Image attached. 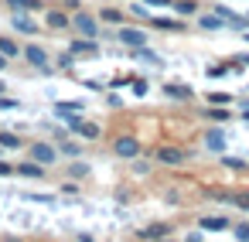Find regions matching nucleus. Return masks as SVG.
I'll list each match as a JSON object with an SVG mask.
<instances>
[{"label":"nucleus","instance_id":"30","mask_svg":"<svg viewBox=\"0 0 249 242\" xmlns=\"http://www.w3.org/2000/svg\"><path fill=\"white\" fill-rule=\"evenodd\" d=\"M62 154H69V157H79V154H82V143H62Z\"/></svg>","mask_w":249,"mask_h":242},{"label":"nucleus","instance_id":"22","mask_svg":"<svg viewBox=\"0 0 249 242\" xmlns=\"http://www.w3.org/2000/svg\"><path fill=\"white\" fill-rule=\"evenodd\" d=\"M205 120H212V123H225V120H229V109H225V106H212V109H205Z\"/></svg>","mask_w":249,"mask_h":242},{"label":"nucleus","instance_id":"5","mask_svg":"<svg viewBox=\"0 0 249 242\" xmlns=\"http://www.w3.org/2000/svg\"><path fill=\"white\" fill-rule=\"evenodd\" d=\"M31 157H35V160H41L45 167H52V164L58 160V150H55L52 143H31Z\"/></svg>","mask_w":249,"mask_h":242},{"label":"nucleus","instance_id":"44","mask_svg":"<svg viewBox=\"0 0 249 242\" xmlns=\"http://www.w3.org/2000/svg\"><path fill=\"white\" fill-rule=\"evenodd\" d=\"M242 38H246V41H249V35H242Z\"/></svg>","mask_w":249,"mask_h":242},{"label":"nucleus","instance_id":"11","mask_svg":"<svg viewBox=\"0 0 249 242\" xmlns=\"http://www.w3.org/2000/svg\"><path fill=\"white\" fill-rule=\"evenodd\" d=\"M150 24L157 28V31H174V35H181L188 24L184 21H174V17H150Z\"/></svg>","mask_w":249,"mask_h":242},{"label":"nucleus","instance_id":"41","mask_svg":"<svg viewBox=\"0 0 249 242\" xmlns=\"http://www.w3.org/2000/svg\"><path fill=\"white\" fill-rule=\"evenodd\" d=\"M235 62H246V65H249V55H242V58H235Z\"/></svg>","mask_w":249,"mask_h":242},{"label":"nucleus","instance_id":"34","mask_svg":"<svg viewBox=\"0 0 249 242\" xmlns=\"http://www.w3.org/2000/svg\"><path fill=\"white\" fill-rule=\"evenodd\" d=\"M58 65H62V69H72V65H75V55H72V52H69V55H62V58H58Z\"/></svg>","mask_w":249,"mask_h":242},{"label":"nucleus","instance_id":"8","mask_svg":"<svg viewBox=\"0 0 249 242\" xmlns=\"http://www.w3.org/2000/svg\"><path fill=\"white\" fill-rule=\"evenodd\" d=\"M69 52L79 58V55H96L99 52V45H96V38H75L72 45H69Z\"/></svg>","mask_w":249,"mask_h":242},{"label":"nucleus","instance_id":"1","mask_svg":"<svg viewBox=\"0 0 249 242\" xmlns=\"http://www.w3.org/2000/svg\"><path fill=\"white\" fill-rule=\"evenodd\" d=\"M113 154L123 157V160H137L140 157V140L137 137H116L113 140Z\"/></svg>","mask_w":249,"mask_h":242},{"label":"nucleus","instance_id":"4","mask_svg":"<svg viewBox=\"0 0 249 242\" xmlns=\"http://www.w3.org/2000/svg\"><path fill=\"white\" fill-rule=\"evenodd\" d=\"M126 48H143L147 45V35L140 31V28H120V35H116Z\"/></svg>","mask_w":249,"mask_h":242},{"label":"nucleus","instance_id":"2","mask_svg":"<svg viewBox=\"0 0 249 242\" xmlns=\"http://www.w3.org/2000/svg\"><path fill=\"white\" fill-rule=\"evenodd\" d=\"M72 28H75L82 38H99V24H96V17H92V14H86V11H75Z\"/></svg>","mask_w":249,"mask_h":242},{"label":"nucleus","instance_id":"6","mask_svg":"<svg viewBox=\"0 0 249 242\" xmlns=\"http://www.w3.org/2000/svg\"><path fill=\"white\" fill-rule=\"evenodd\" d=\"M24 62L35 65V69H48V52H45L41 45H28V48H24Z\"/></svg>","mask_w":249,"mask_h":242},{"label":"nucleus","instance_id":"7","mask_svg":"<svg viewBox=\"0 0 249 242\" xmlns=\"http://www.w3.org/2000/svg\"><path fill=\"white\" fill-rule=\"evenodd\" d=\"M198 225H201V232H225L232 222L225 215H205V218H198Z\"/></svg>","mask_w":249,"mask_h":242},{"label":"nucleus","instance_id":"31","mask_svg":"<svg viewBox=\"0 0 249 242\" xmlns=\"http://www.w3.org/2000/svg\"><path fill=\"white\" fill-rule=\"evenodd\" d=\"M225 72H229V69H225V65H212V69H208V72H205V75H208V79H222V75H225Z\"/></svg>","mask_w":249,"mask_h":242},{"label":"nucleus","instance_id":"26","mask_svg":"<svg viewBox=\"0 0 249 242\" xmlns=\"http://www.w3.org/2000/svg\"><path fill=\"white\" fill-rule=\"evenodd\" d=\"M0 52H4L7 58H14V55H21V48L11 41V38H0Z\"/></svg>","mask_w":249,"mask_h":242},{"label":"nucleus","instance_id":"38","mask_svg":"<svg viewBox=\"0 0 249 242\" xmlns=\"http://www.w3.org/2000/svg\"><path fill=\"white\" fill-rule=\"evenodd\" d=\"M0 109H18V103H14V99H4V96H0Z\"/></svg>","mask_w":249,"mask_h":242},{"label":"nucleus","instance_id":"36","mask_svg":"<svg viewBox=\"0 0 249 242\" xmlns=\"http://www.w3.org/2000/svg\"><path fill=\"white\" fill-rule=\"evenodd\" d=\"M11 174H18V167H11V164L0 160V177H11Z\"/></svg>","mask_w":249,"mask_h":242},{"label":"nucleus","instance_id":"3","mask_svg":"<svg viewBox=\"0 0 249 242\" xmlns=\"http://www.w3.org/2000/svg\"><path fill=\"white\" fill-rule=\"evenodd\" d=\"M154 157H157V164H171V167H178V164L188 160V150H181V147H157Z\"/></svg>","mask_w":249,"mask_h":242},{"label":"nucleus","instance_id":"13","mask_svg":"<svg viewBox=\"0 0 249 242\" xmlns=\"http://www.w3.org/2000/svg\"><path fill=\"white\" fill-rule=\"evenodd\" d=\"M164 96H171V99H181V103H188V99H191L195 92H191L188 86H181V82H167V86H164Z\"/></svg>","mask_w":249,"mask_h":242},{"label":"nucleus","instance_id":"25","mask_svg":"<svg viewBox=\"0 0 249 242\" xmlns=\"http://www.w3.org/2000/svg\"><path fill=\"white\" fill-rule=\"evenodd\" d=\"M99 17H103L106 24H120V21H123V14H120L116 7H103V14H99Z\"/></svg>","mask_w":249,"mask_h":242},{"label":"nucleus","instance_id":"24","mask_svg":"<svg viewBox=\"0 0 249 242\" xmlns=\"http://www.w3.org/2000/svg\"><path fill=\"white\" fill-rule=\"evenodd\" d=\"M55 109H58V113H82L86 106H82L79 99H69V103H55Z\"/></svg>","mask_w":249,"mask_h":242},{"label":"nucleus","instance_id":"43","mask_svg":"<svg viewBox=\"0 0 249 242\" xmlns=\"http://www.w3.org/2000/svg\"><path fill=\"white\" fill-rule=\"evenodd\" d=\"M4 89H7V86H4V82H0V96H4Z\"/></svg>","mask_w":249,"mask_h":242},{"label":"nucleus","instance_id":"18","mask_svg":"<svg viewBox=\"0 0 249 242\" xmlns=\"http://www.w3.org/2000/svg\"><path fill=\"white\" fill-rule=\"evenodd\" d=\"M0 147H4V150H18L21 147V137L11 133V130H0Z\"/></svg>","mask_w":249,"mask_h":242},{"label":"nucleus","instance_id":"20","mask_svg":"<svg viewBox=\"0 0 249 242\" xmlns=\"http://www.w3.org/2000/svg\"><path fill=\"white\" fill-rule=\"evenodd\" d=\"M89 171H92V167H89L86 160H75V164L69 167V177H75V181H86V177H89Z\"/></svg>","mask_w":249,"mask_h":242},{"label":"nucleus","instance_id":"32","mask_svg":"<svg viewBox=\"0 0 249 242\" xmlns=\"http://www.w3.org/2000/svg\"><path fill=\"white\" fill-rule=\"evenodd\" d=\"M232 235H235V239H249V222L235 225V228H232Z\"/></svg>","mask_w":249,"mask_h":242},{"label":"nucleus","instance_id":"42","mask_svg":"<svg viewBox=\"0 0 249 242\" xmlns=\"http://www.w3.org/2000/svg\"><path fill=\"white\" fill-rule=\"evenodd\" d=\"M242 116H246V123H249V106H246V113H242Z\"/></svg>","mask_w":249,"mask_h":242},{"label":"nucleus","instance_id":"17","mask_svg":"<svg viewBox=\"0 0 249 242\" xmlns=\"http://www.w3.org/2000/svg\"><path fill=\"white\" fill-rule=\"evenodd\" d=\"M174 11L181 17H195L198 14V0H174Z\"/></svg>","mask_w":249,"mask_h":242},{"label":"nucleus","instance_id":"27","mask_svg":"<svg viewBox=\"0 0 249 242\" xmlns=\"http://www.w3.org/2000/svg\"><path fill=\"white\" fill-rule=\"evenodd\" d=\"M229 201H232L235 208H242V211H249V191H242V194H232Z\"/></svg>","mask_w":249,"mask_h":242},{"label":"nucleus","instance_id":"23","mask_svg":"<svg viewBox=\"0 0 249 242\" xmlns=\"http://www.w3.org/2000/svg\"><path fill=\"white\" fill-rule=\"evenodd\" d=\"M7 4H11L14 11H24V14H28V11H38V7H41V0H7Z\"/></svg>","mask_w":249,"mask_h":242},{"label":"nucleus","instance_id":"29","mask_svg":"<svg viewBox=\"0 0 249 242\" xmlns=\"http://www.w3.org/2000/svg\"><path fill=\"white\" fill-rule=\"evenodd\" d=\"M222 164L232 167V171H246V160H239V157H222Z\"/></svg>","mask_w":249,"mask_h":242},{"label":"nucleus","instance_id":"33","mask_svg":"<svg viewBox=\"0 0 249 242\" xmlns=\"http://www.w3.org/2000/svg\"><path fill=\"white\" fill-rule=\"evenodd\" d=\"M133 174H140V177H143V174H150V164H143V160H133Z\"/></svg>","mask_w":249,"mask_h":242},{"label":"nucleus","instance_id":"40","mask_svg":"<svg viewBox=\"0 0 249 242\" xmlns=\"http://www.w3.org/2000/svg\"><path fill=\"white\" fill-rule=\"evenodd\" d=\"M0 69H7V55L4 52H0Z\"/></svg>","mask_w":249,"mask_h":242},{"label":"nucleus","instance_id":"39","mask_svg":"<svg viewBox=\"0 0 249 242\" xmlns=\"http://www.w3.org/2000/svg\"><path fill=\"white\" fill-rule=\"evenodd\" d=\"M65 7H75V11H79L82 4H79V0H65Z\"/></svg>","mask_w":249,"mask_h":242},{"label":"nucleus","instance_id":"28","mask_svg":"<svg viewBox=\"0 0 249 242\" xmlns=\"http://www.w3.org/2000/svg\"><path fill=\"white\" fill-rule=\"evenodd\" d=\"M208 103H212V106H229V92H212Z\"/></svg>","mask_w":249,"mask_h":242},{"label":"nucleus","instance_id":"10","mask_svg":"<svg viewBox=\"0 0 249 242\" xmlns=\"http://www.w3.org/2000/svg\"><path fill=\"white\" fill-rule=\"evenodd\" d=\"M198 28L201 31H222V28H229V21L222 14H205V17H198Z\"/></svg>","mask_w":249,"mask_h":242},{"label":"nucleus","instance_id":"12","mask_svg":"<svg viewBox=\"0 0 249 242\" xmlns=\"http://www.w3.org/2000/svg\"><path fill=\"white\" fill-rule=\"evenodd\" d=\"M11 24H14V31H21V35H38V24H35L31 17H24L21 11L11 17Z\"/></svg>","mask_w":249,"mask_h":242},{"label":"nucleus","instance_id":"37","mask_svg":"<svg viewBox=\"0 0 249 242\" xmlns=\"http://www.w3.org/2000/svg\"><path fill=\"white\" fill-rule=\"evenodd\" d=\"M143 4H150V7H174V0H143Z\"/></svg>","mask_w":249,"mask_h":242},{"label":"nucleus","instance_id":"15","mask_svg":"<svg viewBox=\"0 0 249 242\" xmlns=\"http://www.w3.org/2000/svg\"><path fill=\"white\" fill-rule=\"evenodd\" d=\"M72 21H69V14L65 11H48V28H55V31H65Z\"/></svg>","mask_w":249,"mask_h":242},{"label":"nucleus","instance_id":"21","mask_svg":"<svg viewBox=\"0 0 249 242\" xmlns=\"http://www.w3.org/2000/svg\"><path fill=\"white\" fill-rule=\"evenodd\" d=\"M133 58H137V62H150V65H160V55L147 52V45H143V48H133Z\"/></svg>","mask_w":249,"mask_h":242},{"label":"nucleus","instance_id":"16","mask_svg":"<svg viewBox=\"0 0 249 242\" xmlns=\"http://www.w3.org/2000/svg\"><path fill=\"white\" fill-rule=\"evenodd\" d=\"M137 235H140V239H164V235H171V225H147V228H140Z\"/></svg>","mask_w":249,"mask_h":242},{"label":"nucleus","instance_id":"19","mask_svg":"<svg viewBox=\"0 0 249 242\" xmlns=\"http://www.w3.org/2000/svg\"><path fill=\"white\" fill-rule=\"evenodd\" d=\"M75 133H79L82 140H99V126H96V123H86V120L79 123V130H75Z\"/></svg>","mask_w":249,"mask_h":242},{"label":"nucleus","instance_id":"35","mask_svg":"<svg viewBox=\"0 0 249 242\" xmlns=\"http://www.w3.org/2000/svg\"><path fill=\"white\" fill-rule=\"evenodd\" d=\"M133 96H147V82H143V79L133 82Z\"/></svg>","mask_w":249,"mask_h":242},{"label":"nucleus","instance_id":"9","mask_svg":"<svg viewBox=\"0 0 249 242\" xmlns=\"http://www.w3.org/2000/svg\"><path fill=\"white\" fill-rule=\"evenodd\" d=\"M18 174H21V177H31V181H41V177H45V164L31 157V160H24V164L18 167Z\"/></svg>","mask_w":249,"mask_h":242},{"label":"nucleus","instance_id":"14","mask_svg":"<svg viewBox=\"0 0 249 242\" xmlns=\"http://www.w3.org/2000/svg\"><path fill=\"white\" fill-rule=\"evenodd\" d=\"M205 147L215 150V154H222V150H225V133H222V130H208V133H205Z\"/></svg>","mask_w":249,"mask_h":242}]
</instances>
